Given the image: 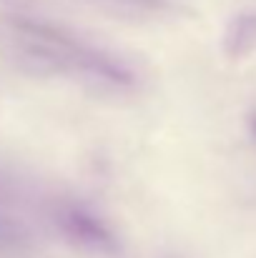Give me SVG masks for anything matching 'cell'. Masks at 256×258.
<instances>
[{
	"instance_id": "obj_2",
	"label": "cell",
	"mask_w": 256,
	"mask_h": 258,
	"mask_svg": "<svg viewBox=\"0 0 256 258\" xmlns=\"http://www.w3.org/2000/svg\"><path fill=\"white\" fill-rule=\"evenodd\" d=\"M254 131H256V123H254Z\"/></svg>"
},
{
	"instance_id": "obj_1",
	"label": "cell",
	"mask_w": 256,
	"mask_h": 258,
	"mask_svg": "<svg viewBox=\"0 0 256 258\" xmlns=\"http://www.w3.org/2000/svg\"><path fill=\"white\" fill-rule=\"evenodd\" d=\"M234 30L239 33V38L234 40V45L241 48V50L251 48L256 43V15H244V18L234 25Z\"/></svg>"
}]
</instances>
